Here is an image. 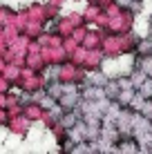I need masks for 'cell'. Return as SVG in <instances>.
<instances>
[{
  "instance_id": "1",
  "label": "cell",
  "mask_w": 152,
  "mask_h": 154,
  "mask_svg": "<svg viewBox=\"0 0 152 154\" xmlns=\"http://www.w3.org/2000/svg\"><path fill=\"white\" fill-rule=\"evenodd\" d=\"M47 87V81L43 78V74L38 72H31L27 67H23V74H20V81L16 85L18 92H25V94H36V92H43Z\"/></svg>"
},
{
  "instance_id": "2",
  "label": "cell",
  "mask_w": 152,
  "mask_h": 154,
  "mask_svg": "<svg viewBox=\"0 0 152 154\" xmlns=\"http://www.w3.org/2000/svg\"><path fill=\"white\" fill-rule=\"evenodd\" d=\"M137 27V16L130 14V11H121L119 16H114V18H110L107 23V34H128V31H134Z\"/></svg>"
},
{
  "instance_id": "3",
  "label": "cell",
  "mask_w": 152,
  "mask_h": 154,
  "mask_svg": "<svg viewBox=\"0 0 152 154\" xmlns=\"http://www.w3.org/2000/svg\"><path fill=\"white\" fill-rule=\"evenodd\" d=\"M101 51L105 54V58H107V60H116V58L125 56L121 36H119V34H107V31H105V38H103Z\"/></svg>"
},
{
  "instance_id": "4",
  "label": "cell",
  "mask_w": 152,
  "mask_h": 154,
  "mask_svg": "<svg viewBox=\"0 0 152 154\" xmlns=\"http://www.w3.org/2000/svg\"><path fill=\"white\" fill-rule=\"evenodd\" d=\"M40 54H43L45 65H63V63L70 60V54L63 47H43Z\"/></svg>"
},
{
  "instance_id": "5",
  "label": "cell",
  "mask_w": 152,
  "mask_h": 154,
  "mask_svg": "<svg viewBox=\"0 0 152 154\" xmlns=\"http://www.w3.org/2000/svg\"><path fill=\"white\" fill-rule=\"evenodd\" d=\"M31 121H27L23 114L20 116H14V119H9V123H7V130L11 132V134H16V136H20V139H25V136L29 134V130H31Z\"/></svg>"
},
{
  "instance_id": "6",
  "label": "cell",
  "mask_w": 152,
  "mask_h": 154,
  "mask_svg": "<svg viewBox=\"0 0 152 154\" xmlns=\"http://www.w3.org/2000/svg\"><path fill=\"white\" fill-rule=\"evenodd\" d=\"M107 63L105 54L101 49H87V58H85V69L87 72H96V69H103V65Z\"/></svg>"
},
{
  "instance_id": "7",
  "label": "cell",
  "mask_w": 152,
  "mask_h": 154,
  "mask_svg": "<svg viewBox=\"0 0 152 154\" xmlns=\"http://www.w3.org/2000/svg\"><path fill=\"white\" fill-rule=\"evenodd\" d=\"M23 116L31 123H43V116H45V109L40 107L36 100H29V103L23 105Z\"/></svg>"
},
{
  "instance_id": "8",
  "label": "cell",
  "mask_w": 152,
  "mask_h": 154,
  "mask_svg": "<svg viewBox=\"0 0 152 154\" xmlns=\"http://www.w3.org/2000/svg\"><path fill=\"white\" fill-rule=\"evenodd\" d=\"M27 16H29V20H34V23H47V14H45V0L40 2V0H34V2H29L27 7Z\"/></svg>"
},
{
  "instance_id": "9",
  "label": "cell",
  "mask_w": 152,
  "mask_h": 154,
  "mask_svg": "<svg viewBox=\"0 0 152 154\" xmlns=\"http://www.w3.org/2000/svg\"><path fill=\"white\" fill-rule=\"evenodd\" d=\"M81 103H83L81 92L63 94V96H60V100H58V105H60V109H63V112H74V109H78V107H81Z\"/></svg>"
},
{
  "instance_id": "10",
  "label": "cell",
  "mask_w": 152,
  "mask_h": 154,
  "mask_svg": "<svg viewBox=\"0 0 152 154\" xmlns=\"http://www.w3.org/2000/svg\"><path fill=\"white\" fill-rule=\"evenodd\" d=\"M103 38H105V31L90 27V31H87V36H85V40H83V47H85V49H101Z\"/></svg>"
},
{
  "instance_id": "11",
  "label": "cell",
  "mask_w": 152,
  "mask_h": 154,
  "mask_svg": "<svg viewBox=\"0 0 152 154\" xmlns=\"http://www.w3.org/2000/svg\"><path fill=\"white\" fill-rule=\"evenodd\" d=\"M25 67L27 69H31V72H38V74H43V69H45V60H43V54L40 51H29L27 56H25Z\"/></svg>"
},
{
  "instance_id": "12",
  "label": "cell",
  "mask_w": 152,
  "mask_h": 154,
  "mask_svg": "<svg viewBox=\"0 0 152 154\" xmlns=\"http://www.w3.org/2000/svg\"><path fill=\"white\" fill-rule=\"evenodd\" d=\"M81 98H83V100H92V103H96V100L105 98V92H103V87H94V85L85 83V85H81Z\"/></svg>"
},
{
  "instance_id": "13",
  "label": "cell",
  "mask_w": 152,
  "mask_h": 154,
  "mask_svg": "<svg viewBox=\"0 0 152 154\" xmlns=\"http://www.w3.org/2000/svg\"><path fill=\"white\" fill-rule=\"evenodd\" d=\"M141 143L134 139V136H128V139H121L116 143V154H139Z\"/></svg>"
},
{
  "instance_id": "14",
  "label": "cell",
  "mask_w": 152,
  "mask_h": 154,
  "mask_svg": "<svg viewBox=\"0 0 152 154\" xmlns=\"http://www.w3.org/2000/svg\"><path fill=\"white\" fill-rule=\"evenodd\" d=\"M74 23H72V20H70V16H60V18L58 20H56V34H58V36H63V38H70V36L72 34H74Z\"/></svg>"
},
{
  "instance_id": "15",
  "label": "cell",
  "mask_w": 152,
  "mask_h": 154,
  "mask_svg": "<svg viewBox=\"0 0 152 154\" xmlns=\"http://www.w3.org/2000/svg\"><path fill=\"white\" fill-rule=\"evenodd\" d=\"M101 14H103V7H98V5H85V9H83L85 25H87V27H94L96 20L101 18Z\"/></svg>"
},
{
  "instance_id": "16",
  "label": "cell",
  "mask_w": 152,
  "mask_h": 154,
  "mask_svg": "<svg viewBox=\"0 0 152 154\" xmlns=\"http://www.w3.org/2000/svg\"><path fill=\"white\" fill-rule=\"evenodd\" d=\"M81 121H83L81 112H78V109H74V112H65V114L60 116V121H58V123H60L63 127H65L67 132H70V130H74V127H76L78 123H81Z\"/></svg>"
},
{
  "instance_id": "17",
  "label": "cell",
  "mask_w": 152,
  "mask_h": 154,
  "mask_svg": "<svg viewBox=\"0 0 152 154\" xmlns=\"http://www.w3.org/2000/svg\"><path fill=\"white\" fill-rule=\"evenodd\" d=\"M134 69L143 72L145 76H152V54H145V56H134Z\"/></svg>"
},
{
  "instance_id": "18",
  "label": "cell",
  "mask_w": 152,
  "mask_h": 154,
  "mask_svg": "<svg viewBox=\"0 0 152 154\" xmlns=\"http://www.w3.org/2000/svg\"><path fill=\"white\" fill-rule=\"evenodd\" d=\"M23 34H25V36H29L31 40H38L40 36L45 34V25H43V23H34V20H29Z\"/></svg>"
},
{
  "instance_id": "19",
  "label": "cell",
  "mask_w": 152,
  "mask_h": 154,
  "mask_svg": "<svg viewBox=\"0 0 152 154\" xmlns=\"http://www.w3.org/2000/svg\"><path fill=\"white\" fill-rule=\"evenodd\" d=\"M107 81H110V76H107L103 69H96V72H90V74H87V83L94 85V87H105Z\"/></svg>"
},
{
  "instance_id": "20",
  "label": "cell",
  "mask_w": 152,
  "mask_h": 154,
  "mask_svg": "<svg viewBox=\"0 0 152 154\" xmlns=\"http://www.w3.org/2000/svg\"><path fill=\"white\" fill-rule=\"evenodd\" d=\"M103 92H105V98H107V100H112V103H116L119 94H121V87H119L116 78H110V81H107V85H105V87H103Z\"/></svg>"
},
{
  "instance_id": "21",
  "label": "cell",
  "mask_w": 152,
  "mask_h": 154,
  "mask_svg": "<svg viewBox=\"0 0 152 154\" xmlns=\"http://www.w3.org/2000/svg\"><path fill=\"white\" fill-rule=\"evenodd\" d=\"M14 16H16V9L7 7V5H0V29H5L7 25H11Z\"/></svg>"
},
{
  "instance_id": "22",
  "label": "cell",
  "mask_w": 152,
  "mask_h": 154,
  "mask_svg": "<svg viewBox=\"0 0 152 154\" xmlns=\"http://www.w3.org/2000/svg\"><path fill=\"white\" fill-rule=\"evenodd\" d=\"M134 96H137V89H121V94H119L116 103L121 105L123 109H130V105H132Z\"/></svg>"
},
{
  "instance_id": "23",
  "label": "cell",
  "mask_w": 152,
  "mask_h": 154,
  "mask_svg": "<svg viewBox=\"0 0 152 154\" xmlns=\"http://www.w3.org/2000/svg\"><path fill=\"white\" fill-rule=\"evenodd\" d=\"M20 74H23V67L20 65H7V69H5V76H7V81L14 85H18V81H20Z\"/></svg>"
},
{
  "instance_id": "24",
  "label": "cell",
  "mask_w": 152,
  "mask_h": 154,
  "mask_svg": "<svg viewBox=\"0 0 152 154\" xmlns=\"http://www.w3.org/2000/svg\"><path fill=\"white\" fill-rule=\"evenodd\" d=\"M85 58H87V49L81 45L74 54H70V63H72V65H76V67H83V65H85Z\"/></svg>"
},
{
  "instance_id": "25",
  "label": "cell",
  "mask_w": 152,
  "mask_h": 154,
  "mask_svg": "<svg viewBox=\"0 0 152 154\" xmlns=\"http://www.w3.org/2000/svg\"><path fill=\"white\" fill-rule=\"evenodd\" d=\"M27 23H29V16H27V9L23 7V9H18V11H16V16H14V25H16L20 31H25Z\"/></svg>"
},
{
  "instance_id": "26",
  "label": "cell",
  "mask_w": 152,
  "mask_h": 154,
  "mask_svg": "<svg viewBox=\"0 0 152 154\" xmlns=\"http://www.w3.org/2000/svg\"><path fill=\"white\" fill-rule=\"evenodd\" d=\"M45 92L49 94L51 98H56V100H60V96L65 94V92H63V83H58V81H54V83H47Z\"/></svg>"
},
{
  "instance_id": "27",
  "label": "cell",
  "mask_w": 152,
  "mask_h": 154,
  "mask_svg": "<svg viewBox=\"0 0 152 154\" xmlns=\"http://www.w3.org/2000/svg\"><path fill=\"white\" fill-rule=\"evenodd\" d=\"M145 54H152V38H139L137 56H145Z\"/></svg>"
},
{
  "instance_id": "28",
  "label": "cell",
  "mask_w": 152,
  "mask_h": 154,
  "mask_svg": "<svg viewBox=\"0 0 152 154\" xmlns=\"http://www.w3.org/2000/svg\"><path fill=\"white\" fill-rule=\"evenodd\" d=\"M87 31H90V27H87V25H83V27H76V29H74V34H72V38H74L78 45H83V40H85Z\"/></svg>"
},
{
  "instance_id": "29",
  "label": "cell",
  "mask_w": 152,
  "mask_h": 154,
  "mask_svg": "<svg viewBox=\"0 0 152 154\" xmlns=\"http://www.w3.org/2000/svg\"><path fill=\"white\" fill-rule=\"evenodd\" d=\"M137 92H139L143 98H150V96H152V78H150V76L143 81V85H141V87L137 89Z\"/></svg>"
},
{
  "instance_id": "30",
  "label": "cell",
  "mask_w": 152,
  "mask_h": 154,
  "mask_svg": "<svg viewBox=\"0 0 152 154\" xmlns=\"http://www.w3.org/2000/svg\"><path fill=\"white\" fill-rule=\"evenodd\" d=\"M78 47H81V45H78V42H76L74 38H72V36H70V38H65V40H63V49H65L67 54H74V51L78 49Z\"/></svg>"
},
{
  "instance_id": "31",
  "label": "cell",
  "mask_w": 152,
  "mask_h": 154,
  "mask_svg": "<svg viewBox=\"0 0 152 154\" xmlns=\"http://www.w3.org/2000/svg\"><path fill=\"white\" fill-rule=\"evenodd\" d=\"M145 100H148V98H143V96H141V94L137 92V96H134L132 105H130V109H132L134 114H139V112H141V107H143V103H145Z\"/></svg>"
},
{
  "instance_id": "32",
  "label": "cell",
  "mask_w": 152,
  "mask_h": 154,
  "mask_svg": "<svg viewBox=\"0 0 152 154\" xmlns=\"http://www.w3.org/2000/svg\"><path fill=\"white\" fill-rule=\"evenodd\" d=\"M130 78H132V83H134V87H141V85H143V81H145V78H148V76H145V74L143 72H139V69H134L132 74H130Z\"/></svg>"
},
{
  "instance_id": "33",
  "label": "cell",
  "mask_w": 152,
  "mask_h": 154,
  "mask_svg": "<svg viewBox=\"0 0 152 154\" xmlns=\"http://www.w3.org/2000/svg\"><path fill=\"white\" fill-rule=\"evenodd\" d=\"M116 83H119V87H121V89H137L130 76H116Z\"/></svg>"
},
{
  "instance_id": "34",
  "label": "cell",
  "mask_w": 152,
  "mask_h": 154,
  "mask_svg": "<svg viewBox=\"0 0 152 154\" xmlns=\"http://www.w3.org/2000/svg\"><path fill=\"white\" fill-rule=\"evenodd\" d=\"M70 16V20L72 23H74V27H83V25H85V18H83V11L78 14V11H72V14H67Z\"/></svg>"
},
{
  "instance_id": "35",
  "label": "cell",
  "mask_w": 152,
  "mask_h": 154,
  "mask_svg": "<svg viewBox=\"0 0 152 154\" xmlns=\"http://www.w3.org/2000/svg\"><path fill=\"white\" fill-rule=\"evenodd\" d=\"M14 89V85L7 81V76H5V74H0V94H9Z\"/></svg>"
},
{
  "instance_id": "36",
  "label": "cell",
  "mask_w": 152,
  "mask_h": 154,
  "mask_svg": "<svg viewBox=\"0 0 152 154\" xmlns=\"http://www.w3.org/2000/svg\"><path fill=\"white\" fill-rule=\"evenodd\" d=\"M139 114H141V116H145V119H152V100H150V98L143 103V107H141V112H139Z\"/></svg>"
},
{
  "instance_id": "37",
  "label": "cell",
  "mask_w": 152,
  "mask_h": 154,
  "mask_svg": "<svg viewBox=\"0 0 152 154\" xmlns=\"http://www.w3.org/2000/svg\"><path fill=\"white\" fill-rule=\"evenodd\" d=\"M128 11H130V14H134V16H141V11H143V2H141V0H134V2L130 5Z\"/></svg>"
},
{
  "instance_id": "38",
  "label": "cell",
  "mask_w": 152,
  "mask_h": 154,
  "mask_svg": "<svg viewBox=\"0 0 152 154\" xmlns=\"http://www.w3.org/2000/svg\"><path fill=\"white\" fill-rule=\"evenodd\" d=\"M121 11H123V9L119 7V5H114V2H112V5H107V7H105V14L110 16V18H114V16H119Z\"/></svg>"
},
{
  "instance_id": "39",
  "label": "cell",
  "mask_w": 152,
  "mask_h": 154,
  "mask_svg": "<svg viewBox=\"0 0 152 154\" xmlns=\"http://www.w3.org/2000/svg\"><path fill=\"white\" fill-rule=\"evenodd\" d=\"M85 2H87V5H98V7L105 9L107 5H112V2H114V0H85Z\"/></svg>"
},
{
  "instance_id": "40",
  "label": "cell",
  "mask_w": 152,
  "mask_h": 154,
  "mask_svg": "<svg viewBox=\"0 0 152 154\" xmlns=\"http://www.w3.org/2000/svg\"><path fill=\"white\" fill-rule=\"evenodd\" d=\"M132 2H134V0H114V5H119V7L123 9V11H128V9H130V5H132Z\"/></svg>"
},
{
  "instance_id": "41",
  "label": "cell",
  "mask_w": 152,
  "mask_h": 154,
  "mask_svg": "<svg viewBox=\"0 0 152 154\" xmlns=\"http://www.w3.org/2000/svg\"><path fill=\"white\" fill-rule=\"evenodd\" d=\"M7 123H9V112L7 109H0V125L7 127Z\"/></svg>"
},
{
  "instance_id": "42",
  "label": "cell",
  "mask_w": 152,
  "mask_h": 154,
  "mask_svg": "<svg viewBox=\"0 0 152 154\" xmlns=\"http://www.w3.org/2000/svg\"><path fill=\"white\" fill-rule=\"evenodd\" d=\"M7 65H9V63L5 60V56H0V74H5V69H7Z\"/></svg>"
},
{
  "instance_id": "43",
  "label": "cell",
  "mask_w": 152,
  "mask_h": 154,
  "mask_svg": "<svg viewBox=\"0 0 152 154\" xmlns=\"http://www.w3.org/2000/svg\"><path fill=\"white\" fill-rule=\"evenodd\" d=\"M148 20H150V25H152V11H150V16H148Z\"/></svg>"
},
{
  "instance_id": "44",
  "label": "cell",
  "mask_w": 152,
  "mask_h": 154,
  "mask_svg": "<svg viewBox=\"0 0 152 154\" xmlns=\"http://www.w3.org/2000/svg\"><path fill=\"white\" fill-rule=\"evenodd\" d=\"M150 127H152V119H150Z\"/></svg>"
},
{
  "instance_id": "45",
  "label": "cell",
  "mask_w": 152,
  "mask_h": 154,
  "mask_svg": "<svg viewBox=\"0 0 152 154\" xmlns=\"http://www.w3.org/2000/svg\"><path fill=\"white\" fill-rule=\"evenodd\" d=\"M150 100H152V96H150Z\"/></svg>"
},
{
  "instance_id": "46",
  "label": "cell",
  "mask_w": 152,
  "mask_h": 154,
  "mask_svg": "<svg viewBox=\"0 0 152 154\" xmlns=\"http://www.w3.org/2000/svg\"><path fill=\"white\" fill-rule=\"evenodd\" d=\"M141 2H143V0H141Z\"/></svg>"
},
{
  "instance_id": "47",
  "label": "cell",
  "mask_w": 152,
  "mask_h": 154,
  "mask_svg": "<svg viewBox=\"0 0 152 154\" xmlns=\"http://www.w3.org/2000/svg\"><path fill=\"white\" fill-rule=\"evenodd\" d=\"M150 78H152V76H150Z\"/></svg>"
}]
</instances>
